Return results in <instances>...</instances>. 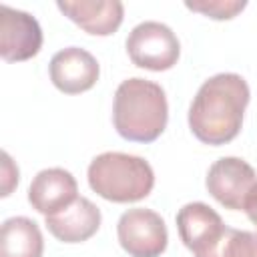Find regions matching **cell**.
I'll use <instances>...</instances> for the list:
<instances>
[{
	"label": "cell",
	"mask_w": 257,
	"mask_h": 257,
	"mask_svg": "<svg viewBox=\"0 0 257 257\" xmlns=\"http://www.w3.org/2000/svg\"><path fill=\"white\" fill-rule=\"evenodd\" d=\"M249 100L251 90L241 74L219 72L207 78L189 106L191 133L211 147L231 143L243 126Z\"/></svg>",
	"instance_id": "6da1fadb"
},
{
	"label": "cell",
	"mask_w": 257,
	"mask_h": 257,
	"mask_svg": "<svg viewBox=\"0 0 257 257\" xmlns=\"http://www.w3.org/2000/svg\"><path fill=\"white\" fill-rule=\"evenodd\" d=\"M169 104L161 84L147 78H126L112 102V124L131 143H153L167 128Z\"/></svg>",
	"instance_id": "7a4b0ae2"
},
{
	"label": "cell",
	"mask_w": 257,
	"mask_h": 257,
	"mask_svg": "<svg viewBox=\"0 0 257 257\" xmlns=\"http://www.w3.org/2000/svg\"><path fill=\"white\" fill-rule=\"evenodd\" d=\"M88 187L112 203H137L151 195L155 173L149 161L126 153H100L88 165Z\"/></svg>",
	"instance_id": "3957f363"
},
{
	"label": "cell",
	"mask_w": 257,
	"mask_h": 257,
	"mask_svg": "<svg viewBox=\"0 0 257 257\" xmlns=\"http://www.w3.org/2000/svg\"><path fill=\"white\" fill-rule=\"evenodd\" d=\"M126 54L135 66L163 72L177 64L181 56V42L167 24L147 20L128 32Z\"/></svg>",
	"instance_id": "277c9868"
},
{
	"label": "cell",
	"mask_w": 257,
	"mask_h": 257,
	"mask_svg": "<svg viewBox=\"0 0 257 257\" xmlns=\"http://www.w3.org/2000/svg\"><path fill=\"white\" fill-rule=\"evenodd\" d=\"M120 247L131 257H161L169 243L165 219L153 209H128L116 223Z\"/></svg>",
	"instance_id": "5b68a950"
},
{
	"label": "cell",
	"mask_w": 257,
	"mask_h": 257,
	"mask_svg": "<svg viewBox=\"0 0 257 257\" xmlns=\"http://www.w3.org/2000/svg\"><path fill=\"white\" fill-rule=\"evenodd\" d=\"M255 183V169L239 157H221L209 167L205 179L211 197L231 211H243V203Z\"/></svg>",
	"instance_id": "8992f818"
},
{
	"label": "cell",
	"mask_w": 257,
	"mask_h": 257,
	"mask_svg": "<svg viewBox=\"0 0 257 257\" xmlns=\"http://www.w3.org/2000/svg\"><path fill=\"white\" fill-rule=\"evenodd\" d=\"M42 48V28L38 20L24 12L0 6V56L6 62H22L36 56Z\"/></svg>",
	"instance_id": "52a82bcc"
},
{
	"label": "cell",
	"mask_w": 257,
	"mask_h": 257,
	"mask_svg": "<svg viewBox=\"0 0 257 257\" xmlns=\"http://www.w3.org/2000/svg\"><path fill=\"white\" fill-rule=\"evenodd\" d=\"M52 84L64 94H80L90 90L100 74L98 60L84 48L68 46L58 50L48 64Z\"/></svg>",
	"instance_id": "ba28073f"
},
{
	"label": "cell",
	"mask_w": 257,
	"mask_h": 257,
	"mask_svg": "<svg viewBox=\"0 0 257 257\" xmlns=\"http://www.w3.org/2000/svg\"><path fill=\"white\" fill-rule=\"evenodd\" d=\"M78 199V185L70 171L52 167L40 171L28 187V203L44 217L66 209Z\"/></svg>",
	"instance_id": "9c48e42d"
},
{
	"label": "cell",
	"mask_w": 257,
	"mask_h": 257,
	"mask_svg": "<svg viewBox=\"0 0 257 257\" xmlns=\"http://www.w3.org/2000/svg\"><path fill=\"white\" fill-rule=\"evenodd\" d=\"M58 10L92 36H110L118 30L124 16V6L118 0H60Z\"/></svg>",
	"instance_id": "30bf717a"
},
{
	"label": "cell",
	"mask_w": 257,
	"mask_h": 257,
	"mask_svg": "<svg viewBox=\"0 0 257 257\" xmlns=\"http://www.w3.org/2000/svg\"><path fill=\"white\" fill-rule=\"evenodd\" d=\"M175 221L183 245L189 251H193V255L207 249L225 231V223L221 215L201 201L183 205Z\"/></svg>",
	"instance_id": "8fae6325"
},
{
	"label": "cell",
	"mask_w": 257,
	"mask_h": 257,
	"mask_svg": "<svg viewBox=\"0 0 257 257\" xmlns=\"http://www.w3.org/2000/svg\"><path fill=\"white\" fill-rule=\"evenodd\" d=\"M100 221V209L90 199L78 197L66 209L48 215L46 227L62 243H82L98 231Z\"/></svg>",
	"instance_id": "7c38bea8"
},
{
	"label": "cell",
	"mask_w": 257,
	"mask_h": 257,
	"mask_svg": "<svg viewBox=\"0 0 257 257\" xmlns=\"http://www.w3.org/2000/svg\"><path fill=\"white\" fill-rule=\"evenodd\" d=\"M44 239L36 221L10 217L0 229V257H42Z\"/></svg>",
	"instance_id": "4fadbf2b"
},
{
	"label": "cell",
	"mask_w": 257,
	"mask_h": 257,
	"mask_svg": "<svg viewBox=\"0 0 257 257\" xmlns=\"http://www.w3.org/2000/svg\"><path fill=\"white\" fill-rule=\"evenodd\" d=\"M195 257H257V233L225 227V231Z\"/></svg>",
	"instance_id": "5bb4252c"
},
{
	"label": "cell",
	"mask_w": 257,
	"mask_h": 257,
	"mask_svg": "<svg viewBox=\"0 0 257 257\" xmlns=\"http://www.w3.org/2000/svg\"><path fill=\"white\" fill-rule=\"evenodd\" d=\"M185 6L193 12H201L213 20H231L241 10H245L247 2L243 0H205V2H185Z\"/></svg>",
	"instance_id": "9a60e30c"
},
{
	"label": "cell",
	"mask_w": 257,
	"mask_h": 257,
	"mask_svg": "<svg viewBox=\"0 0 257 257\" xmlns=\"http://www.w3.org/2000/svg\"><path fill=\"white\" fill-rule=\"evenodd\" d=\"M2 197H8L12 189L18 185V167L12 163L8 153H2Z\"/></svg>",
	"instance_id": "2e32d148"
},
{
	"label": "cell",
	"mask_w": 257,
	"mask_h": 257,
	"mask_svg": "<svg viewBox=\"0 0 257 257\" xmlns=\"http://www.w3.org/2000/svg\"><path fill=\"white\" fill-rule=\"evenodd\" d=\"M243 211H245V215L249 217V221H251L253 225H257V183H255L253 189L249 191V195H247V199H245V203H243Z\"/></svg>",
	"instance_id": "e0dca14e"
}]
</instances>
